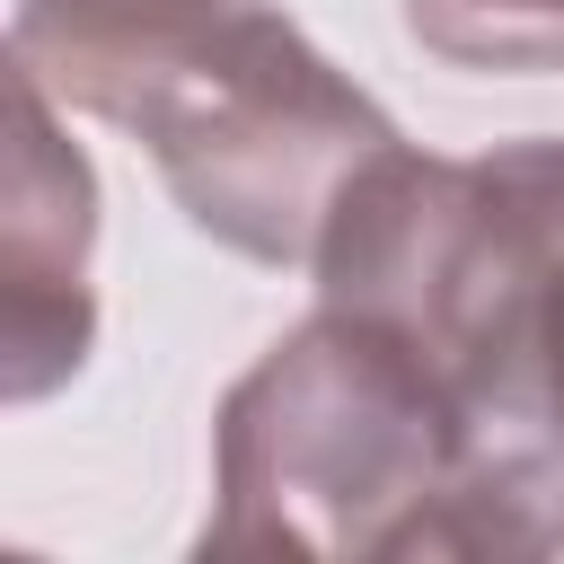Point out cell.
<instances>
[{
  "label": "cell",
  "mask_w": 564,
  "mask_h": 564,
  "mask_svg": "<svg viewBox=\"0 0 564 564\" xmlns=\"http://www.w3.org/2000/svg\"><path fill=\"white\" fill-rule=\"evenodd\" d=\"M308 273L317 300L388 317L449 379L476 441L485 564L564 555V141L379 150Z\"/></svg>",
  "instance_id": "1"
},
{
  "label": "cell",
  "mask_w": 564,
  "mask_h": 564,
  "mask_svg": "<svg viewBox=\"0 0 564 564\" xmlns=\"http://www.w3.org/2000/svg\"><path fill=\"white\" fill-rule=\"evenodd\" d=\"M203 555L485 564L476 441L423 344L335 300L291 326L220 405Z\"/></svg>",
  "instance_id": "2"
},
{
  "label": "cell",
  "mask_w": 564,
  "mask_h": 564,
  "mask_svg": "<svg viewBox=\"0 0 564 564\" xmlns=\"http://www.w3.org/2000/svg\"><path fill=\"white\" fill-rule=\"evenodd\" d=\"M18 70H35L62 106L123 123L159 159L176 212L256 264H308L352 176L405 141L264 0H229Z\"/></svg>",
  "instance_id": "3"
},
{
  "label": "cell",
  "mask_w": 564,
  "mask_h": 564,
  "mask_svg": "<svg viewBox=\"0 0 564 564\" xmlns=\"http://www.w3.org/2000/svg\"><path fill=\"white\" fill-rule=\"evenodd\" d=\"M88 238H97V176L53 123V88L9 62V397L35 405L88 361L97 300H88Z\"/></svg>",
  "instance_id": "4"
},
{
  "label": "cell",
  "mask_w": 564,
  "mask_h": 564,
  "mask_svg": "<svg viewBox=\"0 0 564 564\" xmlns=\"http://www.w3.org/2000/svg\"><path fill=\"white\" fill-rule=\"evenodd\" d=\"M405 35L458 70H564V0H405Z\"/></svg>",
  "instance_id": "5"
},
{
  "label": "cell",
  "mask_w": 564,
  "mask_h": 564,
  "mask_svg": "<svg viewBox=\"0 0 564 564\" xmlns=\"http://www.w3.org/2000/svg\"><path fill=\"white\" fill-rule=\"evenodd\" d=\"M203 9H229V0H18L9 53L53 62V53L115 44V35H141V26H176V18H203Z\"/></svg>",
  "instance_id": "6"
}]
</instances>
